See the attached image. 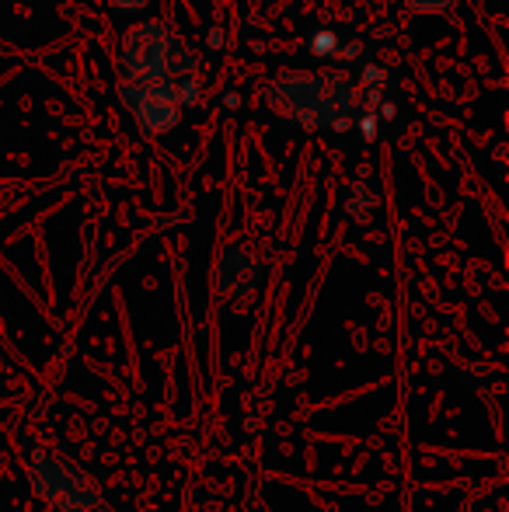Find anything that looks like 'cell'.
Segmentation results:
<instances>
[{
  "label": "cell",
  "instance_id": "obj_3",
  "mask_svg": "<svg viewBox=\"0 0 509 512\" xmlns=\"http://www.w3.org/2000/svg\"><path fill=\"white\" fill-rule=\"evenodd\" d=\"M28 481L32 488L60 512H105L98 485L70 460H60L46 450L28 453Z\"/></svg>",
  "mask_w": 509,
  "mask_h": 512
},
{
  "label": "cell",
  "instance_id": "obj_4",
  "mask_svg": "<svg viewBox=\"0 0 509 512\" xmlns=\"http://www.w3.org/2000/svg\"><path fill=\"white\" fill-rule=\"evenodd\" d=\"M119 102L129 108L136 129L143 136H164L178 126L182 108H178L175 95H171L168 81L161 84H119Z\"/></svg>",
  "mask_w": 509,
  "mask_h": 512
},
{
  "label": "cell",
  "instance_id": "obj_2",
  "mask_svg": "<svg viewBox=\"0 0 509 512\" xmlns=\"http://www.w3.org/2000/svg\"><path fill=\"white\" fill-rule=\"evenodd\" d=\"M123 81L161 84L182 74H199V56L185 46V39L171 25L157 18L136 21L123 35Z\"/></svg>",
  "mask_w": 509,
  "mask_h": 512
},
{
  "label": "cell",
  "instance_id": "obj_1",
  "mask_svg": "<svg viewBox=\"0 0 509 512\" xmlns=\"http://www.w3.org/2000/svg\"><path fill=\"white\" fill-rule=\"evenodd\" d=\"M265 102L279 119L318 133V129H346L360 108V95L356 84L339 70H290L272 77Z\"/></svg>",
  "mask_w": 509,
  "mask_h": 512
},
{
  "label": "cell",
  "instance_id": "obj_5",
  "mask_svg": "<svg viewBox=\"0 0 509 512\" xmlns=\"http://www.w3.org/2000/svg\"><path fill=\"white\" fill-rule=\"evenodd\" d=\"M213 279H217V290L231 300H241L258 286L262 279V262L252 255L248 248H224L217 258V269H213Z\"/></svg>",
  "mask_w": 509,
  "mask_h": 512
},
{
  "label": "cell",
  "instance_id": "obj_8",
  "mask_svg": "<svg viewBox=\"0 0 509 512\" xmlns=\"http://www.w3.org/2000/svg\"><path fill=\"white\" fill-rule=\"evenodd\" d=\"M335 49V35L332 32H318V35H311V53H318V56H328Z\"/></svg>",
  "mask_w": 509,
  "mask_h": 512
},
{
  "label": "cell",
  "instance_id": "obj_7",
  "mask_svg": "<svg viewBox=\"0 0 509 512\" xmlns=\"http://www.w3.org/2000/svg\"><path fill=\"white\" fill-rule=\"evenodd\" d=\"M405 7L412 14H443V11H454L457 0H405Z\"/></svg>",
  "mask_w": 509,
  "mask_h": 512
},
{
  "label": "cell",
  "instance_id": "obj_9",
  "mask_svg": "<svg viewBox=\"0 0 509 512\" xmlns=\"http://www.w3.org/2000/svg\"><path fill=\"white\" fill-rule=\"evenodd\" d=\"M116 11H123V14H133V11H143V7L150 4V0H109Z\"/></svg>",
  "mask_w": 509,
  "mask_h": 512
},
{
  "label": "cell",
  "instance_id": "obj_6",
  "mask_svg": "<svg viewBox=\"0 0 509 512\" xmlns=\"http://www.w3.org/2000/svg\"><path fill=\"white\" fill-rule=\"evenodd\" d=\"M171 95H175L178 108H189L199 102V95H203V84H199V74H182V77H171L168 81Z\"/></svg>",
  "mask_w": 509,
  "mask_h": 512
}]
</instances>
